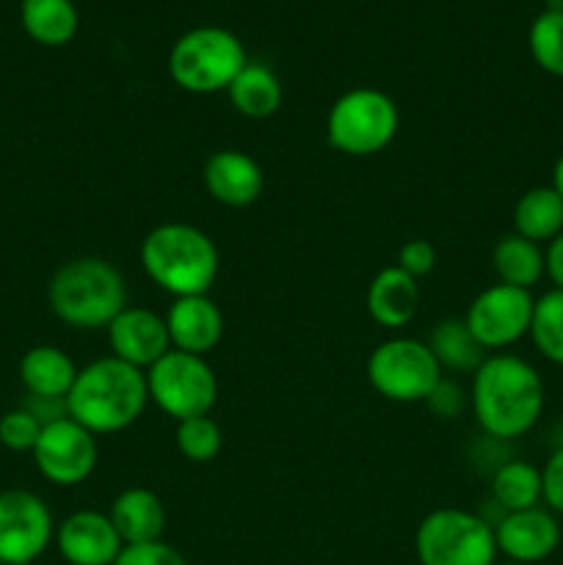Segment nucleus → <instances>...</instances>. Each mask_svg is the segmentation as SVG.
Here are the masks:
<instances>
[{
	"instance_id": "obj_29",
	"label": "nucleus",
	"mask_w": 563,
	"mask_h": 565,
	"mask_svg": "<svg viewBox=\"0 0 563 565\" xmlns=\"http://www.w3.org/2000/svg\"><path fill=\"white\" fill-rule=\"evenodd\" d=\"M177 450L191 463H210L224 447V434L210 414L177 423Z\"/></svg>"
},
{
	"instance_id": "obj_8",
	"label": "nucleus",
	"mask_w": 563,
	"mask_h": 565,
	"mask_svg": "<svg viewBox=\"0 0 563 565\" xmlns=\"http://www.w3.org/2000/svg\"><path fill=\"white\" fill-rule=\"evenodd\" d=\"M442 379L428 342L412 337H390L368 359L370 386L392 403H425Z\"/></svg>"
},
{
	"instance_id": "obj_11",
	"label": "nucleus",
	"mask_w": 563,
	"mask_h": 565,
	"mask_svg": "<svg viewBox=\"0 0 563 565\" xmlns=\"http://www.w3.org/2000/svg\"><path fill=\"white\" fill-rule=\"evenodd\" d=\"M31 456L47 483L59 489H75L86 483L97 469V436L72 417H61L44 425Z\"/></svg>"
},
{
	"instance_id": "obj_28",
	"label": "nucleus",
	"mask_w": 563,
	"mask_h": 565,
	"mask_svg": "<svg viewBox=\"0 0 563 565\" xmlns=\"http://www.w3.org/2000/svg\"><path fill=\"white\" fill-rule=\"evenodd\" d=\"M528 47L539 70L563 77V11H541L528 31Z\"/></svg>"
},
{
	"instance_id": "obj_9",
	"label": "nucleus",
	"mask_w": 563,
	"mask_h": 565,
	"mask_svg": "<svg viewBox=\"0 0 563 565\" xmlns=\"http://www.w3.org/2000/svg\"><path fill=\"white\" fill-rule=\"evenodd\" d=\"M149 401L174 423L204 417L219 401V379L204 356H191L171 348L147 370Z\"/></svg>"
},
{
	"instance_id": "obj_38",
	"label": "nucleus",
	"mask_w": 563,
	"mask_h": 565,
	"mask_svg": "<svg viewBox=\"0 0 563 565\" xmlns=\"http://www.w3.org/2000/svg\"><path fill=\"white\" fill-rule=\"evenodd\" d=\"M495 565H522V563H511V561H502V563H500V561H497Z\"/></svg>"
},
{
	"instance_id": "obj_14",
	"label": "nucleus",
	"mask_w": 563,
	"mask_h": 565,
	"mask_svg": "<svg viewBox=\"0 0 563 565\" xmlns=\"http://www.w3.org/2000/svg\"><path fill=\"white\" fill-rule=\"evenodd\" d=\"M105 331H108L110 356L121 359V362L132 364V367L144 370V373L171 351L166 318L147 307H130L127 303L110 320V326Z\"/></svg>"
},
{
	"instance_id": "obj_26",
	"label": "nucleus",
	"mask_w": 563,
	"mask_h": 565,
	"mask_svg": "<svg viewBox=\"0 0 563 565\" xmlns=\"http://www.w3.org/2000/svg\"><path fill=\"white\" fill-rule=\"evenodd\" d=\"M428 348L439 367L450 370V373H475L486 359V351L469 334L464 318H447L436 323L428 337Z\"/></svg>"
},
{
	"instance_id": "obj_30",
	"label": "nucleus",
	"mask_w": 563,
	"mask_h": 565,
	"mask_svg": "<svg viewBox=\"0 0 563 565\" xmlns=\"http://www.w3.org/2000/svg\"><path fill=\"white\" fill-rule=\"evenodd\" d=\"M42 428L44 425L25 406L11 408L0 417V445L11 452H33Z\"/></svg>"
},
{
	"instance_id": "obj_31",
	"label": "nucleus",
	"mask_w": 563,
	"mask_h": 565,
	"mask_svg": "<svg viewBox=\"0 0 563 565\" xmlns=\"http://www.w3.org/2000/svg\"><path fill=\"white\" fill-rule=\"evenodd\" d=\"M114 565H188V561L180 550H174L166 541H152V544L125 546Z\"/></svg>"
},
{
	"instance_id": "obj_34",
	"label": "nucleus",
	"mask_w": 563,
	"mask_h": 565,
	"mask_svg": "<svg viewBox=\"0 0 563 565\" xmlns=\"http://www.w3.org/2000/svg\"><path fill=\"white\" fill-rule=\"evenodd\" d=\"M467 403H469V395H464L461 386H458L456 381L442 379L439 384H436V390L428 395L425 406H428L436 417L453 419L461 414V408L467 406Z\"/></svg>"
},
{
	"instance_id": "obj_35",
	"label": "nucleus",
	"mask_w": 563,
	"mask_h": 565,
	"mask_svg": "<svg viewBox=\"0 0 563 565\" xmlns=\"http://www.w3.org/2000/svg\"><path fill=\"white\" fill-rule=\"evenodd\" d=\"M544 276L555 290H563V232L552 237L544 248Z\"/></svg>"
},
{
	"instance_id": "obj_10",
	"label": "nucleus",
	"mask_w": 563,
	"mask_h": 565,
	"mask_svg": "<svg viewBox=\"0 0 563 565\" xmlns=\"http://www.w3.org/2000/svg\"><path fill=\"white\" fill-rule=\"evenodd\" d=\"M533 307V292L497 281L472 298L464 323L484 351L506 353V348L517 345L530 334Z\"/></svg>"
},
{
	"instance_id": "obj_2",
	"label": "nucleus",
	"mask_w": 563,
	"mask_h": 565,
	"mask_svg": "<svg viewBox=\"0 0 563 565\" xmlns=\"http://www.w3.org/2000/svg\"><path fill=\"white\" fill-rule=\"evenodd\" d=\"M147 406V373L116 356L94 359L77 370L66 395V414L94 436L121 434L141 419Z\"/></svg>"
},
{
	"instance_id": "obj_32",
	"label": "nucleus",
	"mask_w": 563,
	"mask_h": 565,
	"mask_svg": "<svg viewBox=\"0 0 563 565\" xmlns=\"http://www.w3.org/2000/svg\"><path fill=\"white\" fill-rule=\"evenodd\" d=\"M436 259H439V254H436V246L431 241H423V237H417V241H406L401 246V252H397V268L406 270L412 279H423V276H428L431 270L436 268Z\"/></svg>"
},
{
	"instance_id": "obj_15",
	"label": "nucleus",
	"mask_w": 563,
	"mask_h": 565,
	"mask_svg": "<svg viewBox=\"0 0 563 565\" xmlns=\"http://www.w3.org/2000/svg\"><path fill=\"white\" fill-rule=\"evenodd\" d=\"M55 546L70 565H114L125 550L108 513L75 511L55 527Z\"/></svg>"
},
{
	"instance_id": "obj_21",
	"label": "nucleus",
	"mask_w": 563,
	"mask_h": 565,
	"mask_svg": "<svg viewBox=\"0 0 563 565\" xmlns=\"http://www.w3.org/2000/svg\"><path fill=\"white\" fill-rule=\"evenodd\" d=\"M226 97H230L232 108L246 119H270L282 108L285 92H282L279 75L268 64L248 61L241 75L226 88Z\"/></svg>"
},
{
	"instance_id": "obj_39",
	"label": "nucleus",
	"mask_w": 563,
	"mask_h": 565,
	"mask_svg": "<svg viewBox=\"0 0 563 565\" xmlns=\"http://www.w3.org/2000/svg\"><path fill=\"white\" fill-rule=\"evenodd\" d=\"M0 565H3V563H0Z\"/></svg>"
},
{
	"instance_id": "obj_20",
	"label": "nucleus",
	"mask_w": 563,
	"mask_h": 565,
	"mask_svg": "<svg viewBox=\"0 0 563 565\" xmlns=\"http://www.w3.org/2000/svg\"><path fill=\"white\" fill-rule=\"evenodd\" d=\"M77 364L66 351L55 345H36L20 359V381L31 397L66 401L77 379Z\"/></svg>"
},
{
	"instance_id": "obj_17",
	"label": "nucleus",
	"mask_w": 563,
	"mask_h": 565,
	"mask_svg": "<svg viewBox=\"0 0 563 565\" xmlns=\"http://www.w3.org/2000/svg\"><path fill=\"white\" fill-rule=\"evenodd\" d=\"M163 318L171 348L191 356H208L224 337V315L210 296L174 298Z\"/></svg>"
},
{
	"instance_id": "obj_16",
	"label": "nucleus",
	"mask_w": 563,
	"mask_h": 565,
	"mask_svg": "<svg viewBox=\"0 0 563 565\" xmlns=\"http://www.w3.org/2000/svg\"><path fill=\"white\" fill-rule=\"evenodd\" d=\"M204 191L224 207H252L265 188L263 166L241 149H219L204 160Z\"/></svg>"
},
{
	"instance_id": "obj_33",
	"label": "nucleus",
	"mask_w": 563,
	"mask_h": 565,
	"mask_svg": "<svg viewBox=\"0 0 563 565\" xmlns=\"http://www.w3.org/2000/svg\"><path fill=\"white\" fill-rule=\"evenodd\" d=\"M541 505L563 516V445L555 447L541 467Z\"/></svg>"
},
{
	"instance_id": "obj_4",
	"label": "nucleus",
	"mask_w": 563,
	"mask_h": 565,
	"mask_svg": "<svg viewBox=\"0 0 563 565\" xmlns=\"http://www.w3.org/2000/svg\"><path fill=\"white\" fill-rule=\"evenodd\" d=\"M47 301L55 318L70 329H108L127 307L125 276L103 257L70 259L50 279Z\"/></svg>"
},
{
	"instance_id": "obj_5",
	"label": "nucleus",
	"mask_w": 563,
	"mask_h": 565,
	"mask_svg": "<svg viewBox=\"0 0 563 565\" xmlns=\"http://www.w3.org/2000/svg\"><path fill=\"white\" fill-rule=\"evenodd\" d=\"M248 64L246 47L232 31L199 25L185 31L169 50V75L188 94H219L232 86Z\"/></svg>"
},
{
	"instance_id": "obj_27",
	"label": "nucleus",
	"mask_w": 563,
	"mask_h": 565,
	"mask_svg": "<svg viewBox=\"0 0 563 565\" xmlns=\"http://www.w3.org/2000/svg\"><path fill=\"white\" fill-rule=\"evenodd\" d=\"M528 337L546 362L563 367V290L552 287L535 298Z\"/></svg>"
},
{
	"instance_id": "obj_12",
	"label": "nucleus",
	"mask_w": 563,
	"mask_h": 565,
	"mask_svg": "<svg viewBox=\"0 0 563 565\" xmlns=\"http://www.w3.org/2000/svg\"><path fill=\"white\" fill-rule=\"evenodd\" d=\"M55 541L47 502L25 489L0 491V563L31 565Z\"/></svg>"
},
{
	"instance_id": "obj_19",
	"label": "nucleus",
	"mask_w": 563,
	"mask_h": 565,
	"mask_svg": "<svg viewBox=\"0 0 563 565\" xmlns=\"http://www.w3.org/2000/svg\"><path fill=\"white\" fill-rule=\"evenodd\" d=\"M108 516L125 546L163 541L166 505L152 489L130 486V489L119 491L116 500L110 502Z\"/></svg>"
},
{
	"instance_id": "obj_7",
	"label": "nucleus",
	"mask_w": 563,
	"mask_h": 565,
	"mask_svg": "<svg viewBox=\"0 0 563 565\" xmlns=\"http://www.w3.org/2000/svg\"><path fill=\"white\" fill-rule=\"evenodd\" d=\"M419 565H495V527L480 513L436 508L414 533Z\"/></svg>"
},
{
	"instance_id": "obj_3",
	"label": "nucleus",
	"mask_w": 563,
	"mask_h": 565,
	"mask_svg": "<svg viewBox=\"0 0 563 565\" xmlns=\"http://www.w3.org/2000/svg\"><path fill=\"white\" fill-rule=\"evenodd\" d=\"M138 259L149 281L174 298L208 296L221 268L213 237L185 221H166L149 230Z\"/></svg>"
},
{
	"instance_id": "obj_24",
	"label": "nucleus",
	"mask_w": 563,
	"mask_h": 565,
	"mask_svg": "<svg viewBox=\"0 0 563 565\" xmlns=\"http://www.w3.org/2000/svg\"><path fill=\"white\" fill-rule=\"evenodd\" d=\"M511 218L517 235L546 246L563 232V199L552 185L530 188L517 199Z\"/></svg>"
},
{
	"instance_id": "obj_23",
	"label": "nucleus",
	"mask_w": 563,
	"mask_h": 565,
	"mask_svg": "<svg viewBox=\"0 0 563 565\" xmlns=\"http://www.w3.org/2000/svg\"><path fill=\"white\" fill-rule=\"evenodd\" d=\"M491 268L500 285L533 292V287L544 279V246L517 232L502 235L491 248Z\"/></svg>"
},
{
	"instance_id": "obj_25",
	"label": "nucleus",
	"mask_w": 563,
	"mask_h": 565,
	"mask_svg": "<svg viewBox=\"0 0 563 565\" xmlns=\"http://www.w3.org/2000/svg\"><path fill=\"white\" fill-rule=\"evenodd\" d=\"M491 502L502 513L541 505V469L530 461H502L491 475Z\"/></svg>"
},
{
	"instance_id": "obj_22",
	"label": "nucleus",
	"mask_w": 563,
	"mask_h": 565,
	"mask_svg": "<svg viewBox=\"0 0 563 565\" xmlns=\"http://www.w3.org/2000/svg\"><path fill=\"white\" fill-rule=\"evenodd\" d=\"M22 31L42 47H64L77 36L81 14L72 0H22Z\"/></svg>"
},
{
	"instance_id": "obj_6",
	"label": "nucleus",
	"mask_w": 563,
	"mask_h": 565,
	"mask_svg": "<svg viewBox=\"0 0 563 565\" xmlns=\"http://www.w3.org/2000/svg\"><path fill=\"white\" fill-rule=\"evenodd\" d=\"M401 110L395 99L373 86L348 88L326 116V141L348 158H370L395 141Z\"/></svg>"
},
{
	"instance_id": "obj_37",
	"label": "nucleus",
	"mask_w": 563,
	"mask_h": 565,
	"mask_svg": "<svg viewBox=\"0 0 563 565\" xmlns=\"http://www.w3.org/2000/svg\"><path fill=\"white\" fill-rule=\"evenodd\" d=\"M546 11H563V0H546Z\"/></svg>"
},
{
	"instance_id": "obj_18",
	"label": "nucleus",
	"mask_w": 563,
	"mask_h": 565,
	"mask_svg": "<svg viewBox=\"0 0 563 565\" xmlns=\"http://www.w3.org/2000/svg\"><path fill=\"white\" fill-rule=\"evenodd\" d=\"M370 320L381 329H406L414 320L419 307V285L417 279L401 270L397 265H386L373 276L364 298Z\"/></svg>"
},
{
	"instance_id": "obj_36",
	"label": "nucleus",
	"mask_w": 563,
	"mask_h": 565,
	"mask_svg": "<svg viewBox=\"0 0 563 565\" xmlns=\"http://www.w3.org/2000/svg\"><path fill=\"white\" fill-rule=\"evenodd\" d=\"M550 185L555 188L557 196L563 199V152H561V158L555 160V166H552V182H550Z\"/></svg>"
},
{
	"instance_id": "obj_1",
	"label": "nucleus",
	"mask_w": 563,
	"mask_h": 565,
	"mask_svg": "<svg viewBox=\"0 0 563 565\" xmlns=\"http://www.w3.org/2000/svg\"><path fill=\"white\" fill-rule=\"evenodd\" d=\"M544 406V379L517 353H491L472 373L469 408L489 439H522L539 425Z\"/></svg>"
},
{
	"instance_id": "obj_13",
	"label": "nucleus",
	"mask_w": 563,
	"mask_h": 565,
	"mask_svg": "<svg viewBox=\"0 0 563 565\" xmlns=\"http://www.w3.org/2000/svg\"><path fill=\"white\" fill-rule=\"evenodd\" d=\"M491 527H495L497 555L511 563L539 565L550 561L561 546V522L544 505L502 513Z\"/></svg>"
}]
</instances>
